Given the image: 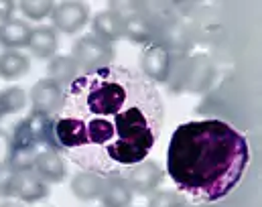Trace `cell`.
I'll return each mask as SVG.
<instances>
[{"instance_id":"obj_1","label":"cell","mask_w":262,"mask_h":207,"mask_svg":"<svg viewBox=\"0 0 262 207\" xmlns=\"http://www.w3.org/2000/svg\"><path fill=\"white\" fill-rule=\"evenodd\" d=\"M165 104L157 85L140 71L108 65L79 73L66 89L55 116V136L79 171L126 177L148 158L161 136Z\"/></svg>"},{"instance_id":"obj_2","label":"cell","mask_w":262,"mask_h":207,"mask_svg":"<svg viewBox=\"0 0 262 207\" xmlns=\"http://www.w3.org/2000/svg\"><path fill=\"white\" fill-rule=\"evenodd\" d=\"M248 165V140L224 120L185 122L169 140L167 175L183 195L199 203L228 197Z\"/></svg>"},{"instance_id":"obj_3","label":"cell","mask_w":262,"mask_h":207,"mask_svg":"<svg viewBox=\"0 0 262 207\" xmlns=\"http://www.w3.org/2000/svg\"><path fill=\"white\" fill-rule=\"evenodd\" d=\"M215 67L203 53H173V69L167 87L177 94H203L211 87Z\"/></svg>"},{"instance_id":"obj_4","label":"cell","mask_w":262,"mask_h":207,"mask_svg":"<svg viewBox=\"0 0 262 207\" xmlns=\"http://www.w3.org/2000/svg\"><path fill=\"white\" fill-rule=\"evenodd\" d=\"M71 57L81 73H90V71H98V69L112 65L116 51L112 43H106L104 39L88 33V35H81L73 43Z\"/></svg>"},{"instance_id":"obj_5","label":"cell","mask_w":262,"mask_h":207,"mask_svg":"<svg viewBox=\"0 0 262 207\" xmlns=\"http://www.w3.org/2000/svg\"><path fill=\"white\" fill-rule=\"evenodd\" d=\"M90 20V6L79 0H63L55 2L53 12H51V25L55 31L73 35L85 27Z\"/></svg>"},{"instance_id":"obj_6","label":"cell","mask_w":262,"mask_h":207,"mask_svg":"<svg viewBox=\"0 0 262 207\" xmlns=\"http://www.w3.org/2000/svg\"><path fill=\"white\" fill-rule=\"evenodd\" d=\"M165 22H161L152 12H148V8L144 6L142 12L128 16L124 22V39H128L136 45H157L161 31H163Z\"/></svg>"},{"instance_id":"obj_7","label":"cell","mask_w":262,"mask_h":207,"mask_svg":"<svg viewBox=\"0 0 262 207\" xmlns=\"http://www.w3.org/2000/svg\"><path fill=\"white\" fill-rule=\"evenodd\" d=\"M138 65H140V73L146 79H150L155 85L157 83H165L167 85L171 69H173V53L169 49L161 47V45L144 47L142 53H140Z\"/></svg>"},{"instance_id":"obj_8","label":"cell","mask_w":262,"mask_h":207,"mask_svg":"<svg viewBox=\"0 0 262 207\" xmlns=\"http://www.w3.org/2000/svg\"><path fill=\"white\" fill-rule=\"evenodd\" d=\"M63 100H66V89L49 77L39 79L31 89V106L33 112L39 114L57 116L63 108Z\"/></svg>"},{"instance_id":"obj_9","label":"cell","mask_w":262,"mask_h":207,"mask_svg":"<svg viewBox=\"0 0 262 207\" xmlns=\"http://www.w3.org/2000/svg\"><path fill=\"white\" fill-rule=\"evenodd\" d=\"M10 193L20 203H39L51 195V189H49V183H45L33 169V171H23L12 175Z\"/></svg>"},{"instance_id":"obj_10","label":"cell","mask_w":262,"mask_h":207,"mask_svg":"<svg viewBox=\"0 0 262 207\" xmlns=\"http://www.w3.org/2000/svg\"><path fill=\"white\" fill-rule=\"evenodd\" d=\"M163 177H165V173L159 167V163H155V160H142V163H138V165L132 167L130 171L126 173L124 179L128 181L132 193L146 197V195H152L159 189V185L163 183Z\"/></svg>"},{"instance_id":"obj_11","label":"cell","mask_w":262,"mask_h":207,"mask_svg":"<svg viewBox=\"0 0 262 207\" xmlns=\"http://www.w3.org/2000/svg\"><path fill=\"white\" fill-rule=\"evenodd\" d=\"M27 122H29L31 134L41 150L61 152V146L55 136V116H47V114H39L31 110V114L27 116Z\"/></svg>"},{"instance_id":"obj_12","label":"cell","mask_w":262,"mask_h":207,"mask_svg":"<svg viewBox=\"0 0 262 207\" xmlns=\"http://www.w3.org/2000/svg\"><path fill=\"white\" fill-rule=\"evenodd\" d=\"M124 22L126 18L122 14L112 8H106L92 18V35L104 39L106 43H116L124 39Z\"/></svg>"},{"instance_id":"obj_13","label":"cell","mask_w":262,"mask_h":207,"mask_svg":"<svg viewBox=\"0 0 262 207\" xmlns=\"http://www.w3.org/2000/svg\"><path fill=\"white\" fill-rule=\"evenodd\" d=\"M35 173L49 185L63 183L67 175V165L63 154L55 152V150H39V154L35 158Z\"/></svg>"},{"instance_id":"obj_14","label":"cell","mask_w":262,"mask_h":207,"mask_svg":"<svg viewBox=\"0 0 262 207\" xmlns=\"http://www.w3.org/2000/svg\"><path fill=\"white\" fill-rule=\"evenodd\" d=\"M134 193L124 177H106L100 193L102 207H130Z\"/></svg>"},{"instance_id":"obj_15","label":"cell","mask_w":262,"mask_h":207,"mask_svg":"<svg viewBox=\"0 0 262 207\" xmlns=\"http://www.w3.org/2000/svg\"><path fill=\"white\" fill-rule=\"evenodd\" d=\"M57 47H59V39H57V31L53 27H37L31 33L29 39V51L33 53V57L37 59H51L57 55Z\"/></svg>"},{"instance_id":"obj_16","label":"cell","mask_w":262,"mask_h":207,"mask_svg":"<svg viewBox=\"0 0 262 207\" xmlns=\"http://www.w3.org/2000/svg\"><path fill=\"white\" fill-rule=\"evenodd\" d=\"M31 33H33V29L29 27L27 20L12 18V20L0 25V45H2L4 49L20 51V49L29 47Z\"/></svg>"},{"instance_id":"obj_17","label":"cell","mask_w":262,"mask_h":207,"mask_svg":"<svg viewBox=\"0 0 262 207\" xmlns=\"http://www.w3.org/2000/svg\"><path fill=\"white\" fill-rule=\"evenodd\" d=\"M71 193L79 201H94L100 199L102 187H104V177L90 173V171H77L71 179Z\"/></svg>"},{"instance_id":"obj_18","label":"cell","mask_w":262,"mask_h":207,"mask_svg":"<svg viewBox=\"0 0 262 207\" xmlns=\"http://www.w3.org/2000/svg\"><path fill=\"white\" fill-rule=\"evenodd\" d=\"M29 69H31V57L25 55L23 51L4 49L0 53V79L6 81L20 79L29 73Z\"/></svg>"},{"instance_id":"obj_19","label":"cell","mask_w":262,"mask_h":207,"mask_svg":"<svg viewBox=\"0 0 262 207\" xmlns=\"http://www.w3.org/2000/svg\"><path fill=\"white\" fill-rule=\"evenodd\" d=\"M79 67L73 61L71 55H55L49 59L47 63V75L49 79H53L55 83H59L63 89H67L77 77H79Z\"/></svg>"},{"instance_id":"obj_20","label":"cell","mask_w":262,"mask_h":207,"mask_svg":"<svg viewBox=\"0 0 262 207\" xmlns=\"http://www.w3.org/2000/svg\"><path fill=\"white\" fill-rule=\"evenodd\" d=\"M55 2L51 0H23L18 2V10L23 12V16L27 20H43L47 16H51Z\"/></svg>"},{"instance_id":"obj_21","label":"cell","mask_w":262,"mask_h":207,"mask_svg":"<svg viewBox=\"0 0 262 207\" xmlns=\"http://www.w3.org/2000/svg\"><path fill=\"white\" fill-rule=\"evenodd\" d=\"M0 98H2V106H4V112L6 116L8 114H16L20 110H25L27 106V94L23 87H6L4 91H0Z\"/></svg>"},{"instance_id":"obj_22","label":"cell","mask_w":262,"mask_h":207,"mask_svg":"<svg viewBox=\"0 0 262 207\" xmlns=\"http://www.w3.org/2000/svg\"><path fill=\"white\" fill-rule=\"evenodd\" d=\"M185 205V197L177 191H155L152 195H148V203L146 207H183Z\"/></svg>"},{"instance_id":"obj_23","label":"cell","mask_w":262,"mask_h":207,"mask_svg":"<svg viewBox=\"0 0 262 207\" xmlns=\"http://www.w3.org/2000/svg\"><path fill=\"white\" fill-rule=\"evenodd\" d=\"M12 171L8 167H0V199H8L12 197L10 187H12Z\"/></svg>"},{"instance_id":"obj_24","label":"cell","mask_w":262,"mask_h":207,"mask_svg":"<svg viewBox=\"0 0 262 207\" xmlns=\"http://www.w3.org/2000/svg\"><path fill=\"white\" fill-rule=\"evenodd\" d=\"M14 12H16V2H12V0H0V25L12 20L14 18Z\"/></svg>"},{"instance_id":"obj_25","label":"cell","mask_w":262,"mask_h":207,"mask_svg":"<svg viewBox=\"0 0 262 207\" xmlns=\"http://www.w3.org/2000/svg\"><path fill=\"white\" fill-rule=\"evenodd\" d=\"M0 207H25L20 201H10V199H2L0 201Z\"/></svg>"},{"instance_id":"obj_26","label":"cell","mask_w":262,"mask_h":207,"mask_svg":"<svg viewBox=\"0 0 262 207\" xmlns=\"http://www.w3.org/2000/svg\"><path fill=\"white\" fill-rule=\"evenodd\" d=\"M6 116V112H4V106H2V98H0V120Z\"/></svg>"}]
</instances>
